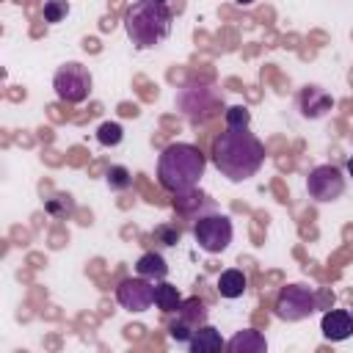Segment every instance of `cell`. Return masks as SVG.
I'll return each instance as SVG.
<instances>
[{
	"mask_svg": "<svg viewBox=\"0 0 353 353\" xmlns=\"http://www.w3.org/2000/svg\"><path fill=\"white\" fill-rule=\"evenodd\" d=\"M212 163L229 182H245L262 168L265 146L248 127H226L212 141Z\"/></svg>",
	"mask_w": 353,
	"mask_h": 353,
	"instance_id": "obj_1",
	"label": "cell"
},
{
	"mask_svg": "<svg viewBox=\"0 0 353 353\" xmlns=\"http://www.w3.org/2000/svg\"><path fill=\"white\" fill-rule=\"evenodd\" d=\"M204 168H207V157L193 143H171L157 157V179L171 193L196 188L199 179L204 176Z\"/></svg>",
	"mask_w": 353,
	"mask_h": 353,
	"instance_id": "obj_2",
	"label": "cell"
},
{
	"mask_svg": "<svg viewBox=\"0 0 353 353\" xmlns=\"http://www.w3.org/2000/svg\"><path fill=\"white\" fill-rule=\"evenodd\" d=\"M171 22H174V14L165 3L138 0L124 14V30L138 50H149L165 41L171 33Z\"/></svg>",
	"mask_w": 353,
	"mask_h": 353,
	"instance_id": "obj_3",
	"label": "cell"
},
{
	"mask_svg": "<svg viewBox=\"0 0 353 353\" xmlns=\"http://www.w3.org/2000/svg\"><path fill=\"white\" fill-rule=\"evenodd\" d=\"M52 88H55L58 99H63V102H69V105H80V102H85V99L91 97V91H94V77H91V72H88L83 63L69 61V63L58 66V72H55V77H52Z\"/></svg>",
	"mask_w": 353,
	"mask_h": 353,
	"instance_id": "obj_4",
	"label": "cell"
},
{
	"mask_svg": "<svg viewBox=\"0 0 353 353\" xmlns=\"http://www.w3.org/2000/svg\"><path fill=\"white\" fill-rule=\"evenodd\" d=\"M232 221L229 215H221V212H207V215H199V221L193 223V237L199 243V248H204L207 254H221L229 248L232 243Z\"/></svg>",
	"mask_w": 353,
	"mask_h": 353,
	"instance_id": "obj_5",
	"label": "cell"
},
{
	"mask_svg": "<svg viewBox=\"0 0 353 353\" xmlns=\"http://www.w3.org/2000/svg\"><path fill=\"white\" fill-rule=\"evenodd\" d=\"M314 309H317V295L303 284H287L276 298V317L287 323H301L309 314H314Z\"/></svg>",
	"mask_w": 353,
	"mask_h": 353,
	"instance_id": "obj_6",
	"label": "cell"
},
{
	"mask_svg": "<svg viewBox=\"0 0 353 353\" xmlns=\"http://www.w3.org/2000/svg\"><path fill=\"white\" fill-rule=\"evenodd\" d=\"M306 190L314 201H336L345 193V176L336 165H317L306 176Z\"/></svg>",
	"mask_w": 353,
	"mask_h": 353,
	"instance_id": "obj_7",
	"label": "cell"
},
{
	"mask_svg": "<svg viewBox=\"0 0 353 353\" xmlns=\"http://www.w3.org/2000/svg\"><path fill=\"white\" fill-rule=\"evenodd\" d=\"M116 301L121 309L127 312H146L154 303V287L149 279L135 276V279H124L116 287Z\"/></svg>",
	"mask_w": 353,
	"mask_h": 353,
	"instance_id": "obj_8",
	"label": "cell"
},
{
	"mask_svg": "<svg viewBox=\"0 0 353 353\" xmlns=\"http://www.w3.org/2000/svg\"><path fill=\"white\" fill-rule=\"evenodd\" d=\"M320 331L331 342H342L353 334V312L347 309H328L320 320Z\"/></svg>",
	"mask_w": 353,
	"mask_h": 353,
	"instance_id": "obj_9",
	"label": "cell"
},
{
	"mask_svg": "<svg viewBox=\"0 0 353 353\" xmlns=\"http://www.w3.org/2000/svg\"><path fill=\"white\" fill-rule=\"evenodd\" d=\"M331 105H334L331 94L323 91L320 85H306V88L301 91V97H298V108H301V113H303L306 119H320V116H325V113L331 110Z\"/></svg>",
	"mask_w": 353,
	"mask_h": 353,
	"instance_id": "obj_10",
	"label": "cell"
},
{
	"mask_svg": "<svg viewBox=\"0 0 353 353\" xmlns=\"http://www.w3.org/2000/svg\"><path fill=\"white\" fill-rule=\"evenodd\" d=\"M226 342H223V336H221V331L218 328H212V325H199L196 328V334L190 336V342H188V347H190V353H215V350H221Z\"/></svg>",
	"mask_w": 353,
	"mask_h": 353,
	"instance_id": "obj_11",
	"label": "cell"
},
{
	"mask_svg": "<svg viewBox=\"0 0 353 353\" xmlns=\"http://www.w3.org/2000/svg\"><path fill=\"white\" fill-rule=\"evenodd\" d=\"M226 347H229L232 353H265V350H268V342H265V336H262L259 331L245 328V331H237V334L226 342Z\"/></svg>",
	"mask_w": 353,
	"mask_h": 353,
	"instance_id": "obj_12",
	"label": "cell"
},
{
	"mask_svg": "<svg viewBox=\"0 0 353 353\" xmlns=\"http://www.w3.org/2000/svg\"><path fill=\"white\" fill-rule=\"evenodd\" d=\"M135 273L143 276V279H149V281H163V279L168 276V262H165L160 254L149 251V254H143V256L135 262Z\"/></svg>",
	"mask_w": 353,
	"mask_h": 353,
	"instance_id": "obj_13",
	"label": "cell"
},
{
	"mask_svg": "<svg viewBox=\"0 0 353 353\" xmlns=\"http://www.w3.org/2000/svg\"><path fill=\"white\" fill-rule=\"evenodd\" d=\"M245 290H248V279H245V273H243V270L229 268V270H223V273H221V279H218V292H221L223 298L234 301V298H240Z\"/></svg>",
	"mask_w": 353,
	"mask_h": 353,
	"instance_id": "obj_14",
	"label": "cell"
},
{
	"mask_svg": "<svg viewBox=\"0 0 353 353\" xmlns=\"http://www.w3.org/2000/svg\"><path fill=\"white\" fill-rule=\"evenodd\" d=\"M176 314H179L188 325L199 328V325H204V323H207V303H204V301H199V298H182V303H179Z\"/></svg>",
	"mask_w": 353,
	"mask_h": 353,
	"instance_id": "obj_15",
	"label": "cell"
},
{
	"mask_svg": "<svg viewBox=\"0 0 353 353\" xmlns=\"http://www.w3.org/2000/svg\"><path fill=\"white\" fill-rule=\"evenodd\" d=\"M179 303H182V295H179V290L174 284H168V281L154 284V306L160 312H176Z\"/></svg>",
	"mask_w": 353,
	"mask_h": 353,
	"instance_id": "obj_16",
	"label": "cell"
},
{
	"mask_svg": "<svg viewBox=\"0 0 353 353\" xmlns=\"http://www.w3.org/2000/svg\"><path fill=\"white\" fill-rule=\"evenodd\" d=\"M121 138H124V130H121L119 121H102V124L97 127V141H99L102 146H119Z\"/></svg>",
	"mask_w": 353,
	"mask_h": 353,
	"instance_id": "obj_17",
	"label": "cell"
},
{
	"mask_svg": "<svg viewBox=\"0 0 353 353\" xmlns=\"http://www.w3.org/2000/svg\"><path fill=\"white\" fill-rule=\"evenodd\" d=\"M105 179H108L110 190H127V188H132V174L124 165H110L108 174H105Z\"/></svg>",
	"mask_w": 353,
	"mask_h": 353,
	"instance_id": "obj_18",
	"label": "cell"
},
{
	"mask_svg": "<svg viewBox=\"0 0 353 353\" xmlns=\"http://www.w3.org/2000/svg\"><path fill=\"white\" fill-rule=\"evenodd\" d=\"M47 212L50 215H55V218H66V215H72L74 212V201H72V196H63V193H58V196H52V199H47Z\"/></svg>",
	"mask_w": 353,
	"mask_h": 353,
	"instance_id": "obj_19",
	"label": "cell"
},
{
	"mask_svg": "<svg viewBox=\"0 0 353 353\" xmlns=\"http://www.w3.org/2000/svg\"><path fill=\"white\" fill-rule=\"evenodd\" d=\"M41 14H44V22H50V25L63 22L69 17V3L66 0H47Z\"/></svg>",
	"mask_w": 353,
	"mask_h": 353,
	"instance_id": "obj_20",
	"label": "cell"
},
{
	"mask_svg": "<svg viewBox=\"0 0 353 353\" xmlns=\"http://www.w3.org/2000/svg\"><path fill=\"white\" fill-rule=\"evenodd\" d=\"M223 119H226V127H248L251 124V110L245 105H232V108H226Z\"/></svg>",
	"mask_w": 353,
	"mask_h": 353,
	"instance_id": "obj_21",
	"label": "cell"
},
{
	"mask_svg": "<svg viewBox=\"0 0 353 353\" xmlns=\"http://www.w3.org/2000/svg\"><path fill=\"white\" fill-rule=\"evenodd\" d=\"M176 199H174V210H179V212H190V207H201L204 204V196L201 193H196L193 188L190 190H182V193H174Z\"/></svg>",
	"mask_w": 353,
	"mask_h": 353,
	"instance_id": "obj_22",
	"label": "cell"
},
{
	"mask_svg": "<svg viewBox=\"0 0 353 353\" xmlns=\"http://www.w3.org/2000/svg\"><path fill=\"white\" fill-rule=\"evenodd\" d=\"M193 334H196V328H193V325H188V323H185L179 314H176V320L168 325V336H171L174 342H182V345H188Z\"/></svg>",
	"mask_w": 353,
	"mask_h": 353,
	"instance_id": "obj_23",
	"label": "cell"
},
{
	"mask_svg": "<svg viewBox=\"0 0 353 353\" xmlns=\"http://www.w3.org/2000/svg\"><path fill=\"white\" fill-rule=\"evenodd\" d=\"M152 237H154L160 245H176L182 234H179V229H176L174 223H160V226L152 232Z\"/></svg>",
	"mask_w": 353,
	"mask_h": 353,
	"instance_id": "obj_24",
	"label": "cell"
},
{
	"mask_svg": "<svg viewBox=\"0 0 353 353\" xmlns=\"http://www.w3.org/2000/svg\"><path fill=\"white\" fill-rule=\"evenodd\" d=\"M347 174H350V176H353V154H350V157H347Z\"/></svg>",
	"mask_w": 353,
	"mask_h": 353,
	"instance_id": "obj_25",
	"label": "cell"
},
{
	"mask_svg": "<svg viewBox=\"0 0 353 353\" xmlns=\"http://www.w3.org/2000/svg\"><path fill=\"white\" fill-rule=\"evenodd\" d=\"M237 3H240V6H251L254 0H237Z\"/></svg>",
	"mask_w": 353,
	"mask_h": 353,
	"instance_id": "obj_26",
	"label": "cell"
},
{
	"mask_svg": "<svg viewBox=\"0 0 353 353\" xmlns=\"http://www.w3.org/2000/svg\"><path fill=\"white\" fill-rule=\"evenodd\" d=\"M149 3H168V0H149Z\"/></svg>",
	"mask_w": 353,
	"mask_h": 353,
	"instance_id": "obj_27",
	"label": "cell"
}]
</instances>
